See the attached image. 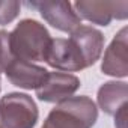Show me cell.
<instances>
[{"instance_id": "1", "label": "cell", "mask_w": 128, "mask_h": 128, "mask_svg": "<svg viewBox=\"0 0 128 128\" xmlns=\"http://www.w3.org/2000/svg\"><path fill=\"white\" fill-rule=\"evenodd\" d=\"M51 36L44 24L36 20L26 18L20 21L9 33V47L15 59L27 62L45 60L51 44Z\"/></svg>"}, {"instance_id": "2", "label": "cell", "mask_w": 128, "mask_h": 128, "mask_svg": "<svg viewBox=\"0 0 128 128\" xmlns=\"http://www.w3.org/2000/svg\"><path fill=\"white\" fill-rule=\"evenodd\" d=\"M98 119L96 104L86 95L59 102L47 116L42 128H92Z\"/></svg>"}, {"instance_id": "3", "label": "cell", "mask_w": 128, "mask_h": 128, "mask_svg": "<svg viewBox=\"0 0 128 128\" xmlns=\"http://www.w3.org/2000/svg\"><path fill=\"white\" fill-rule=\"evenodd\" d=\"M39 112L32 96L11 92L0 100V128H33Z\"/></svg>"}, {"instance_id": "4", "label": "cell", "mask_w": 128, "mask_h": 128, "mask_svg": "<svg viewBox=\"0 0 128 128\" xmlns=\"http://www.w3.org/2000/svg\"><path fill=\"white\" fill-rule=\"evenodd\" d=\"M26 6L38 9L41 17L60 32L71 33L82 26V20L70 2H26Z\"/></svg>"}, {"instance_id": "5", "label": "cell", "mask_w": 128, "mask_h": 128, "mask_svg": "<svg viewBox=\"0 0 128 128\" xmlns=\"http://www.w3.org/2000/svg\"><path fill=\"white\" fill-rule=\"evenodd\" d=\"M76 14L94 24L108 26L113 18L125 20L128 14V2H80L72 3Z\"/></svg>"}, {"instance_id": "6", "label": "cell", "mask_w": 128, "mask_h": 128, "mask_svg": "<svg viewBox=\"0 0 128 128\" xmlns=\"http://www.w3.org/2000/svg\"><path fill=\"white\" fill-rule=\"evenodd\" d=\"M48 65L57 71L63 72H77L86 68L84 60L78 51V48L74 45V42L68 38H56L51 39L50 48L47 51L45 60Z\"/></svg>"}, {"instance_id": "7", "label": "cell", "mask_w": 128, "mask_h": 128, "mask_svg": "<svg viewBox=\"0 0 128 128\" xmlns=\"http://www.w3.org/2000/svg\"><path fill=\"white\" fill-rule=\"evenodd\" d=\"M80 88V78L68 72H48L45 82L36 89V96L44 102H62L71 98Z\"/></svg>"}, {"instance_id": "8", "label": "cell", "mask_w": 128, "mask_h": 128, "mask_svg": "<svg viewBox=\"0 0 128 128\" xmlns=\"http://www.w3.org/2000/svg\"><path fill=\"white\" fill-rule=\"evenodd\" d=\"M128 29L122 27L116 36L112 39L110 45L107 47L102 62H101V71L106 76L120 77L125 78L128 76Z\"/></svg>"}, {"instance_id": "9", "label": "cell", "mask_w": 128, "mask_h": 128, "mask_svg": "<svg viewBox=\"0 0 128 128\" xmlns=\"http://www.w3.org/2000/svg\"><path fill=\"white\" fill-rule=\"evenodd\" d=\"M5 74H6V78L11 82V84L21 89H27V90H32V89L36 90L45 82L48 71L44 66L36 65V63L14 57V60L8 65Z\"/></svg>"}, {"instance_id": "10", "label": "cell", "mask_w": 128, "mask_h": 128, "mask_svg": "<svg viewBox=\"0 0 128 128\" xmlns=\"http://www.w3.org/2000/svg\"><path fill=\"white\" fill-rule=\"evenodd\" d=\"M70 39L74 42V45L78 48L86 68L92 66L94 63L101 57L104 50V36L102 33L92 27V26H78L74 32L70 33Z\"/></svg>"}, {"instance_id": "11", "label": "cell", "mask_w": 128, "mask_h": 128, "mask_svg": "<svg viewBox=\"0 0 128 128\" xmlns=\"http://www.w3.org/2000/svg\"><path fill=\"white\" fill-rule=\"evenodd\" d=\"M128 84L125 82H107L98 89V106L107 114L116 116L120 110L126 108Z\"/></svg>"}, {"instance_id": "12", "label": "cell", "mask_w": 128, "mask_h": 128, "mask_svg": "<svg viewBox=\"0 0 128 128\" xmlns=\"http://www.w3.org/2000/svg\"><path fill=\"white\" fill-rule=\"evenodd\" d=\"M21 9V3L17 0H5L0 2V26H6L12 23Z\"/></svg>"}, {"instance_id": "13", "label": "cell", "mask_w": 128, "mask_h": 128, "mask_svg": "<svg viewBox=\"0 0 128 128\" xmlns=\"http://www.w3.org/2000/svg\"><path fill=\"white\" fill-rule=\"evenodd\" d=\"M12 60L14 54L9 47V33L6 30H0V72H5Z\"/></svg>"}]
</instances>
